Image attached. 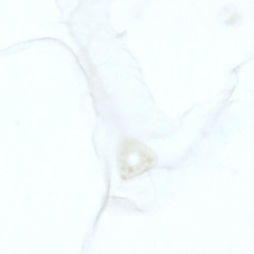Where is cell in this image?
Here are the masks:
<instances>
[{
  "mask_svg": "<svg viewBox=\"0 0 254 254\" xmlns=\"http://www.w3.org/2000/svg\"><path fill=\"white\" fill-rule=\"evenodd\" d=\"M156 161L154 153L142 143L132 139L127 140L119 151L120 175L123 179H130L152 168Z\"/></svg>",
  "mask_w": 254,
  "mask_h": 254,
  "instance_id": "cell-1",
  "label": "cell"
}]
</instances>
